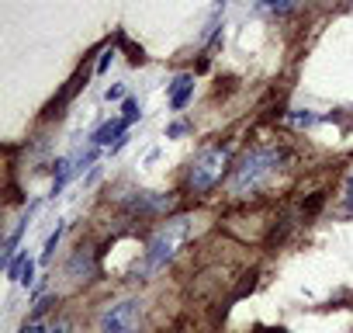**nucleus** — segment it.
<instances>
[{"label": "nucleus", "instance_id": "obj_1", "mask_svg": "<svg viewBox=\"0 0 353 333\" xmlns=\"http://www.w3.org/2000/svg\"><path fill=\"white\" fill-rule=\"evenodd\" d=\"M188 236H191V219H188V216L166 219V222L149 236V243H145V257H142V264H139L135 271L149 274V271L166 267V264L176 257V250H181V243H184Z\"/></svg>", "mask_w": 353, "mask_h": 333}, {"label": "nucleus", "instance_id": "obj_2", "mask_svg": "<svg viewBox=\"0 0 353 333\" xmlns=\"http://www.w3.org/2000/svg\"><path fill=\"white\" fill-rule=\"evenodd\" d=\"M281 160H284V153L277 149V146H256V149H250L243 160H239V166H236V174H232V195H250V191H256L277 166H281Z\"/></svg>", "mask_w": 353, "mask_h": 333}, {"label": "nucleus", "instance_id": "obj_3", "mask_svg": "<svg viewBox=\"0 0 353 333\" xmlns=\"http://www.w3.org/2000/svg\"><path fill=\"white\" fill-rule=\"evenodd\" d=\"M225 166H229V149L225 146H212V149H201L191 163V171H188V188L191 195H208L222 174H225Z\"/></svg>", "mask_w": 353, "mask_h": 333}, {"label": "nucleus", "instance_id": "obj_4", "mask_svg": "<svg viewBox=\"0 0 353 333\" xmlns=\"http://www.w3.org/2000/svg\"><path fill=\"white\" fill-rule=\"evenodd\" d=\"M142 326V302L121 298L101 312V333H139Z\"/></svg>", "mask_w": 353, "mask_h": 333}, {"label": "nucleus", "instance_id": "obj_5", "mask_svg": "<svg viewBox=\"0 0 353 333\" xmlns=\"http://www.w3.org/2000/svg\"><path fill=\"white\" fill-rule=\"evenodd\" d=\"M173 198L170 195H156V191H132V198H125V209L135 216H159L170 212Z\"/></svg>", "mask_w": 353, "mask_h": 333}, {"label": "nucleus", "instance_id": "obj_6", "mask_svg": "<svg viewBox=\"0 0 353 333\" xmlns=\"http://www.w3.org/2000/svg\"><path fill=\"white\" fill-rule=\"evenodd\" d=\"M70 278H80V281H87L94 271H97V264H94V250L90 247H80L77 254H73V260H70Z\"/></svg>", "mask_w": 353, "mask_h": 333}, {"label": "nucleus", "instance_id": "obj_7", "mask_svg": "<svg viewBox=\"0 0 353 333\" xmlns=\"http://www.w3.org/2000/svg\"><path fill=\"white\" fill-rule=\"evenodd\" d=\"M194 94V77H176L173 80V87H170V108H176V111H181L184 104H188V97Z\"/></svg>", "mask_w": 353, "mask_h": 333}, {"label": "nucleus", "instance_id": "obj_8", "mask_svg": "<svg viewBox=\"0 0 353 333\" xmlns=\"http://www.w3.org/2000/svg\"><path fill=\"white\" fill-rule=\"evenodd\" d=\"M125 125H128L125 118H121V122H108V125H101V129L94 132V142H97V146H104V142H111V135H118V132H125Z\"/></svg>", "mask_w": 353, "mask_h": 333}, {"label": "nucleus", "instance_id": "obj_9", "mask_svg": "<svg viewBox=\"0 0 353 333\" xmlns=\"http://www.w3.org/2000/svg\"><path fill=\"white\" fill-rule=\"evenodd\" d=\"M59 236H63V226H56V233L49 236V243H46V254H42V260H49V257H52V250L59 247Z\"/></svg>", "mask_w": 353, "mask_h": 333}, {"label": "nucleus", "instance_id": "obj_10", "mask_svg": "<svg viewBox=\"0 0 353 333\" xmlns=\"http://www.w3.org/2000/svg\"><path fill=\"white\" fill-rule=\"evenodd\" d=\"M343 209H346V216H353V174H350L346 191H343Z\"/></svg>", "mask_w": 353, "mask_h": 333}, {"label": "nucleus", "instance_id": "obj_11", "mask_svg": "<svg viewBox=\"0 0 353 333\" xmlns=\"http://www.w3.org/2000/svg\"><path fill=\"white\" fill-rule=\"evenodd\" d=\"M263 4H267V8H274L277 15H284V11H291V8H294V0H263Z\"/></svg>", "mask_w": 353, "mask_h": 333}, {"label": "nucleus", "instance_id": "obj_12", "mask_svg": "<svg viewBox=\"0 0 353 333\" xmlns=\"http://www.w3.org/2000/svg\"><path fill=\"white\" fill-rule=\"evenodd\" d=\"M139 118V104L135 101H125V122H135Z\"/></svg>", "mask_w": 353, "mask_h": 333}, {"label": "nucleus", "instance_id": "obj_13", "mask_svg": "<svg viewBox=\"0 0 353 333\" xmlns=\"http://www.w3.org/2000/svg\"><path fill=\"white\" fill-rule=\"evenodd\" d=\"M46 333H70V326H66V323H56V326H49Z\"/></svg>", "mask_w": 353, "mask_h": 333}]
</instances>
